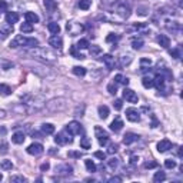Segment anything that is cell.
Masks as SVG:
<instances>
[{
  "mask_svg": "<svg viewBox=\"0 0 183 183\" xmlns=\"http://www.w3.org/2000/svg\"><path fill=\"white\" fill-rule=\"evenodd\" d=\"M30 56L36 57V59H40V60H45V62H49V63H53L57 60V54L54 52H52L50 49H46V47H32V50L29 52Z\"/></svg>",
  "mask_w": 183,
  "mask_h": 183,
  "instance_id": "cell-1",
  "label": "cell"
},
{
  "mask_svg": "<svg viewBox=\"0 0 183 183\" xmlns=\"http://www.w3.org/2000/svg\"><path fill=\"white\" fill-rule=\"evenodd\" d=\"M20 46H23V47H36V46H39V40L34 37H24V36H16L13 40L10 41V47L11 49H16V47H20Z\"/></svg>",
  "mask_w": 183,
  "mask_h": 183,
  "instance_id": "cell-2",
  "label": "cell"
},
{
  "mask_svg": "<svg viewBox=\"0 0 183 183\" xmlns=\"http://www.w3.org/2000/svg\"><path fill=\"white\" fill-rule=\"evenodd\" d=\"M66 106H68V100H66L64 97H56V99L50 100L49 103H46L45 107L47 112L54 113V112H62V110H64Z\"/></svg>",
  "mask_w": 183,
  "mask_h": 183,
  "instance_id": "cell-3",
  "label": "cell"
},
{
  "mask_svg": "<svg viewBox=\"0 0 183 183\" xmlns=\"http://www.w3.org/2000/svg\"><path fill=\"white\" fill-rule=\"evenodd\" d=\"M66 30L69 32V34H70V36H77V34H80L83 30H85V27H83L80 23L69 22L68 24H66Z\"/></svg>",
  "mask_w": 183,
  "mask_h": 183,
  "instance_id": "cell-4",
  "label": "cell"
},
{
  "mask_svg": "<svg viewBox=\"0 0 183 183\" xmlns=\"http://www.w3.org/2000/svg\"><path fill=\"white\" fill-rule=\"evenodd\" d=\"M94 133H96V137L99 139L100 146H106L109 143V135L105 129H102L100 126H96L94 127Z\"/></svg>",
  "mask_w": 183,
  "mask_h": 183,
  "instance_id": "cell-5",
  "label": "cell"
},
{
  "mask_svg": "<svg viewBox=\"0 0 183 183\" xmlns=\"http://www.w3.org/2000/svg\"><path fill=\"white\" fill-rule=\"evenodd\" d=\"M66 130H68V133H69L70 136H76V135H80V133H82L83 127H82V124L79 123V122L73 120V122H70V123L68 124Z\"/></svg>",
  "mask_w": 183,
  "mask_h": 183,
  "instance_id": "cell-6",
  "label": "cell"
},
{
  "mask_svg": "<svg viewBox=\"0 0 183 183\" xmlns=\"http://www.w3.org/2000/svg\"><path fill=\"white\" fill-rule=\"evenodd\" d=\"M116 13H117L122 19H127V17L130 16V7H129V4H126V3L117 4V7H116Z\"/></svg>",
  "mask_w": 183,
  "mask_h": 183,
  "instance_id": "cell-7",
  "label": "cell"
},
{
  "mask_svg": "<svg viewBox=\"0 0 183 183\" xmlns=\"http://www.w3.org/2000/svg\"><path fill=\"white\" fill-rule=\"evenodd\" d=\"M26 150H27V153L32 155V156H39V155L43 153L45 147H43V145H40V143H33V145H30Z\"/></svg>",
  "mask_w": 183,
  "mask_h": 183,
  "instance_id": "cell-8",
  "label": "cell"
},
{
  "mask_svg": "<svg viewBox=\"0 0 183 183\" xmlns=\"http://www.w3.org/2000/svg\"><path fill=\"white\" fill-rule=\"evenodd\" d=\"M123 99H126V100L130 102V103H137V102H139L137 94H136L132 89H129V87H124V90H123Z\"/></svg>",
  "mask_w": 183,
  "mask_h": 183,
  "instance_id": "cell-9",
  "label": "cell"
},
{
  "mask_svg": "<svg viewBox=\"0 0 183 183\" xmlns=\"http://www.w3.org/2000/svg\"><path fill=\"white\" fill-rule=\"evenodd\" d=\"M126 117H127V120L129 122H139L140 120V113L136 110V109H133V107H129V109H126Z\"/></svg>",
  "mask_w": 183,
  "mask_h": 183,
  "instance_id": "cell-10",
  "label": "cell"
},
{
  "mask_svg": "<svg viewBox=\"0 0 183 183\" xmlns=\"http://www.w3.org/2000/svg\"><path fill=\"white\" fill-rule=\"evenodd\" d=\"M56 173H59V175H62V176H70L72 173H73V168L68 163L60 164V166L56 168Z\"/></svg>",
  "mask_w": 183,
  "mask_h": 183,
  "instance_id": "cell-11",
  "label": "cell"
},
{
  "mask_svg": "<svg viewBox=\"0 0 183 183\" xmlns=\"http://www.w3.org/2000/svg\"><path fill=\"white\" fill-rule=\"evenodd\" d=\"M49 45L52 46V47L60 50V49L63 47V40H62V37H60L59 34H53L52 37H49Z\"/></svg>",
  "mask_w": 183,
  "mask_h": 183,
  "instance_id": "cell-12",
  "label": "cell"
},
{
  "mask_svg": "<svg viewBox=\"0 0 183 183\" xmlns=\"http://www.w3.org/2000/svg\"><path fill=\"white\" fill-rule=\"evenodd\" d=\"M102 60H103V63H105V66H106L107 70H113V69H115L116 60H115V57H113L112 54H103Z\"/></svg>",
  "mask_w": 183,
  "mask_h": 183,
  "instance_id": "cell-13",
  "label": "cell"
},
{
  "mask_svg": "<svg viewBox=\"0 0 183 183\" xmlns=\"http://www.w3.org/2000/svg\"><path fill=\"white\" fill-rule=\"evenodd\" d=\"M169 149H172V142H170L169 139H163V140H160V142L157 143V150H159L160 153L168 152Z\"/></svg>",
  "mask_w": 183,
  "mask_h": 183,
  "instance_id": "cell-14",
  "label": "cell"
},
{
  "mask_svg": "<svg viewBox=\"0 0 183 183\" xmlns=\"http://www.w3.org/2000/svg\"><path fill=\"white\" fill-rule=\"evenodd\" d=\"M19 22V15L16 13V11H7L6 13V23H9V24H15V23Z\"/></svg>",
  "mask_w": 183,
  "mask_h": 183,
  "instance_id": "cell-15",
  "label": "cell"
},
{
  "mask_svg": "<svg viewBox=\"0 0 183 183\" xmlns=\"http://www.w3.org/2000/svg\"><path fill=\"white\" fill-rule=\"evenodd\" d=\"M24 139H26V136H24L23 132H16L15 135L11 136V142L16 143V145H22L24 142Z\"/></svg>",
  "mask_w": 183,
  "mask_h": 183,
  "instance_id": "cell-16",
  "label": "cell"
},
{
  "mask_svg": "<svg viewBox=\"0 0 183 183\" xmlns=\"http://www.w3.org/2000/svg\"><path fill=\"white\" fill-rule=\"evenodd\" d=\"M139 140V136L135 135V133H126L123 136V143L124 145H132L133 142H137Z\"/></svg>",
  "mask_w": 183,
  "mask_h": 183,
  "instance_id": "cell-17",
  "label": "cell"
},
{
  "mask_svg": "<svg viewBox=\"0 0 183 183\" xmlns=\"http://www.w3.org/2000/svg\"><path fill=\"white\" fill-rule=\"evenodd\" d=\"M43 3H45V7L47 11H50V13L56 11V9H57L56 0H43Z\"/></svg>",
  "mask_w": 183,
  "mask_h": 183,
  "instance_id": "cell-18",
  "label": "cell"
},
{
  "mask_svg": "<svg viewBox=\"0 0 183 183\" xmlns=\"http://www.w3.org/2000/svg\"><path fill=\"white\" fill-rule=\"evenodd\" d=\"M122 127H123V122H122V119H119V117H116L112 123H110V129H112L113 132L122 130Z\"/></svg>",
  "mask_w": 183,
  "mask_h": 183,
  "instance_id": "cell-19",
  "label": "cell"
},
{
  "mask_svg": "<svg viewBox=\"0 0 183 183\" xmlns=\"http://www.w3.org/2000/svg\"><path fill=\"white\" fill-rule=\"evenodd\" d=\"M153 86H156L159 90L163 89L164 87V76L163 75H157L156 77L153 79Z\"/></svg>",
  "mask_w": 183,
  "mask_h": 183,
  "instance_id": "cell-20",
  "label": "cell"
},
{
  "mask_svg": "<svg viewBox=\"0 0 183 183\" xmlns=\"http://www.w3.org/2000/svg\"><path fill=\"white\" fill-rule=\"evenodd\" d=\"M24 17H26V22L32 23V24L39 22V16L36 15V13H33V11H26V13H24Z\"/></svg>",
  "mask_w": 183,
  "mask_h": 183,
  "instance_id": "cell-21",
  "label": "cell"
},
{
  "mask_svg": "<svg viewBox=\"0 0 183 183\" xmlns=\"http://www.w3.org/2000/svg\"><path fill=\"white\" fill-rule=\"evenodd\" d=\"M157 41H159V45L164 49H168L169 46H170V39H169L168 36H164V34H160V36L157 37Z\"/></svg>",
  "mask_w": 183,
  "mask_h": 183,
  "instance_id": "cell-22",
  "label": "cell"
},
{
  "mask_svg": "<svg viewBox=\"0 0 183 183\" xmlns=\"http://www.w3.org/2000/svg\"><path fill=\"white\" fill-rule=\"evenodd\" d=\"M47 29H49V32L52 34H59L60 33V26H59V23H56V22H50L47 24Z\"/></svg>",
  "mask_w": 183,
  "mask_h": 183,
  "instance_id": "cell-23",
  "label": "cell"
},
{
  "mask_svg": "<svg viewBox=\"0 0 183 183\" xmlns=\"http://www.w3.org/2000/svg\"><path fill=\"white\" fill-rule=\"evenodd\" d=\"M54 132V126L52 123H43L41 124V133L43 135H52Z\"/></svg>",
  "mask_w": 183,
  "mask_h": 183,
  "instance_id": "cell-24",
  "label": "cell"
},
{
  "mask_svg": "<svg viewBox=\"0 0 183 183\" xmlns=\"http://www.w3.org/2000/svg\"><path fill=\"white\" fill-rule=\"evenodd\" d=\"M54 142H56L57 145H66L68 142H72V139L70 137H64V135L59 133V135H56V137H54Z\"/></svg>",
  "mask_w": 183,
  "mask_h": 183,
  "instance_id": "cell-25",
  "label": "cell"
},
{
  "mask_svg": "<svg viewBox=\"0 0 183 183\" xmlns=\"http://www.w3.org/2000/svg\"><path fill=\"white\" fill-rule=\"evenodd\" d=\"M85 164H86V169L90 173H94L97 170V166L94 164V162L92 160V159H86V160H85Z\"/></svg>",
  "mask_w": 183,
  "mask_h": 183,
  "instance_id": "cell-26",
  "label": "cell"
},
{
  "mask_svg": "<svg viewBox=\"0 0 183 183\" xmlns=\"http://www.w3.org/2000/svg\"><path fill=\"white\" fill-rule=\"evenodd\" d=\"M20 32H22V33H32V32H33V24L29 22L23 23L22 26H20Z\"/></svg>",
  "mask_w": 183,
  "mask_h": 183,
  "instance_id": "cell-27",
  "label": "cell"
},
{
  "mask_svg": "<svg viewBox=\"0 0 183 183\" xmlns=\"http://www.w3.org/2000/svg\"><path fill=\"white\" fill-rule=\"evenodd\" d=\"M0 169L2 170H11L13 169V163H11V160H2L0 162Z\"/></svg>",
  "mask_w": 183,
  "mask_h": 183,
  "instance_id": "cell-28",
  "label": "cell"
},
{
  "mask_svg": "<svg viewBox=\"0 0 183 183\" xmlns=\"http://www.w3.org/2000/svg\"><path fill=\"white\" fill-rule=\"evenodd\" d=\"M142 85H143V87H146V89L153 87V79L149 77V76H145V77L142 79Z\"/></svg>",
  "mask_w": 183,
  "mask_h": 183,
  "instance_id": "cell-29",
  "label": "cell"
},
{
  "mask_svg": "<svg viewBox=\"0 0 183 183\" xmlns=\"http://www.w3.org/2000/svg\"><path fill=\"white\" fill-rule=\"evenodd\" d=\"M99 116H100V119H106L109 116V107L105 105L99 106Z\"/></svg>",
  "mask_w": 183,
  "mask_h": 183,
  "instance_id": "cell-30",
  "label": "cell"
},
{
  "mask_svg": "<svg viewBox=\"0 0 183 183\" xmlns=\"http://www.w3.org/2000/svg\"><path fill=\"white\" fill-rule=\"evenodd\" d=\"M80 147H82V149L89 150L90 147H92V142H90V139L89 137H82V139H80Z\"/></svg>",
  "mask_w": 183,
  "mask_h": 183,
  "instance_id": "cell-31",
  "label": "cell"
},
{
  "mask_svg": "<svg viewBox=\"0 0 183 183\" xmlns=\"http://www.w3.org/2000/svg\"><path fill=\"white\" fill-rule=\"evenodd\" d=\"M115 83H122V85H124V86H127L129 85V79L127 77H124L123 75H116L115 76Z\"/></svg>",
  "mask_w": 183,
  "mask_h": 183,
  "instance_id": "cell-32",
  "label": "cell"
},
{
  "mask_svg": "<svg viewBox=\"0 0 183 183\" xmlns=\"http://www.w3.org/2000/svg\"><path fill=\"white\" fill-rule=\"evenodd\" d=\"M132 60H133V57H132L130 54H124V56L120 57V64H122V66H127V64L132 63Z\"/></svg>",
  "mask_w": 183,
  "mask_h": 183,
  "instance_id": "cell-33",
  "label": "cell"
},
{
  "mask_svg": "<svg viewBox=\"0 0 183 183\" xmlns=\"http://www.w3.org/2000/svg\"><path fill=\"white\" fill-rule=\"evenodd\" d=\"M73 73H75L76 76H80V77H82V76L86 75V69L82 68V66H75V68H73Z\"/></svg>",
  "mask_w": 183,
  "mask_h": 183,
  "instance_id": "cell-34",
  "label": "cell"
},
{
  "mask_svg": "<svg viewBox=\"0 0 183 183\" xmlns=\"http://www.w3.org/2000/svg\"><path fill=\"white\" fill-rule=\"evenodd\" d=\"M92 4V0H79V7L82 10H87Z\"/></svg>",
  "mask_w": 183,
  "mask_h": 183,
  "instance_id": "cell-35",
  "label": "cell"
},
{
  "mask_svg": "<svg viewBox=\"0 0 183 183\" xmlns=\"http://www.w3.org/2000/svg\"><path fill=\"white\" fill-rule=\"evenodd\" d=\"M142 46H143V40H142V39H133V40H132V47L135 49V50L142 49Z\"/></svg>",
  "mask_w": 183,
  "mask_h": 183,
  "instance_id": "cell-36",
  "label": "cell"
},
{
  "mask_svg": "<svg viewBox=\"0 0 183 183\" xmlns=\"http://www.w3.org/2000/svg\"><path fill=\"white\" fill-rule=\"evenodd\" d=\"M164 179H166V175H164V172H156V173H155V176H153V180L156 183L163 182Z\"/></svg>",
  "mask_w": 183,
  "mask_h": 183,
  "instance_id": "cell-37",
  "label": "cell"
},
{
  "mask_svg": "<svg viewBox=\"0 0 183 183\" xmlns=\"http://www.w3.org/2000/svg\"><path fill=\"white\" fill-rule=\"evenodd\" d=\"M11 93V89L7 86V85H0V94L3 96H9Z\"/></svg>",
  "mask_w": 183,
  "mask_h": 183,
  "instance_id": "cell-38",
  "label": "cell"
},
{
  "mask_svg": "<svg viewBox=\"0 0 183 183\" xmlns=\"http://www.w3.org/2000/svg\"><path fill=\"white\" fill-rule=\"evenodd\" d=\"M70 53L76 57V59H85V56H83L82 53L77 52V46H72V47H70Z\"/></svg>",
  "mask_w": 183,
  "mask_h": 183,
  "instance_id": "cell-39",
  "label": "cell"
},
{
  "mask_svg": "<svg viewBox=\"0 0 183 183\" xmlns=\"http://www.w3.org/2000/svg\"><path fill=\"white\" fill-rule=\"evenodd\" d=\"M76 46H77V49H87L90 45H89V40H87V39H80Z\"/></svg>",
  "mask_w": 183,
  "mask_h": 183,
  "instance_id": "cell-40",
  "label": "cell"
},
{
  "mask_svg": "<svg viewBox=\"0 0 183 183\" xmlns=\"http://www.w3.org/2000/svg\"><path fill=\"white\" fill-rule=\"evenodd\" d=\"M107 92L110 94H116V93H117V83H115V82L109 83V85H107Z\"/></svg>",
  "mask_w": 183,
  "mask_h": 183,
  "instance_id": "cell-41",
  "label": "cell"
},
{
  "mask_svg": "<svg viewBox=\"0 0 183 183\" xmlns=\"http://www.w3.org/2000/svg\"><path fill=\"white\" fill-rule=\"evenodd\" d=\"M117 166H119V160H117L116 157H112V159L109 160V168L115 170V169H117Z\"/></svg>",
  "mask_w": 183,
  "mask_h": 183,
  "instance_id": "cell-42",
  "label": "cell"
},
{
  "mask_svg": "<svg viewBox=\"0 0 183 183\" xmlns=\"http://www.w3.org/2000/svg\"><path fill=\"white\" fill-rule=\"evenodd\" d=\"M10 182H19V183H24V182H27V179L26 177H23V176H11L10 177Z\"/></svg>",
  "mask_w": 183,
  "mask_h": 183,
  "instance_id": "cell-43",
  "label": "cell"
},
{
  "mask_svg": "<svg viewBox=\"0 0 183 183\" xmlns=\"http://www.w3.org/2000/svg\"><path fill=\"white\" fill-rule=\"evenodd\" d=\"M164 166L168 169H173V168H176V162L172 160V159H166L164 160Z\"/></svg>",
  "mask_w": 183,
  "mask_h": 183,
  "instance_id": "cell-44",
  "label": "cell"
},
{
  "mask_svg": "<svg viewBox=\"0 0 183 183\" xmlns=\"http://www.w3.org/2000/svg\"><path fill=\"white\" fill-rule=\"evenodd\" d=\"M69 157H72V159H79V157H82V153L80 152H75V150H70L68 153Z\"/></svg>",
  "mask_w": 183,
  "mask_h": 183,
  "instance_id": "cell-45",
  "label": "cell"
},
{
  "mask_svg": "<svg viewBox=\"0 0 183 183\" xmlns=\"http://www.w3.org/2000/svg\"><path fill=\"white\" fill-rule=\"evenodd\" d=\"M113 107H115L116 110H120V109L123 107V102L120 100V99H116V100L113 102Z\"/></svg>",
  "mask_w": 183,
  "mask_h": 183,
  "instance_id": "cell-46",
  "label": "cell"
},
{
  "mask_svg": "<svg viewBox=\"0 0 183 183\" xmlns=\"http://www.w3.org/2000/svg\"><path fill=\"white\" fill-rule=\"evenodd\" d=\"M83 112H85V105L77 106L75 110V116H83Z\"/></svg>",
  "mask_w": 183,
  "mask_h": 183,
  "instance_id": "cell-47",
  "label": "cell"
},
{
  "mask_svg": "<svg viewBox=\"0 0 183 183\" xmlns=\"http://www.w3.org/2000/svg\"><path fill=\"white\" fill-rule=\"evenodd\" d=\"M119 40V36H117V34H109L107 37H106V41H109V43H110V41H117Z\"/></svg>",
  "mask_w": 183,
  "mask_h": 183,
  "instance_id": "cell-48",
  "label": "cell"
},
{
  "mask_svg": "<svg viewBox=\"0 0 183 183\" xmlns=\"http://www.w3.org/2000/svg\"><path fill=\"white\" fill-rule=\"evenodd\" d=\"M170 56H172L173 59H180V52L177 49H173V50H170Z\"/></svg>",
  "mask_w": 183,
  "mask_h": 183,
  "instance_id": "cell-49",
  "label": "cell"
},
{
  "mask_svg": "<svg viewBox=\"0 0 183 183\" xmlns=\"http://www.w3.org/2000/svg\"><path fill=\"white\" fill-rule=\"evenodd\" d=\"M94 157H97V159H100V160H105L106 159V153L105 152H94Z\"/></svg>",
  "mask_w": 183,
  "mask_h": 183,
  "instance_id": "cell-50",
  "label": "cell"
},
{
  "mask_svg": "<svg viewBox=\"0 0 183 183\" xmlns=\"http://www.w3.org/2000/svg\"><path fill=\"white\" fill-rule=\"evenodd\" d=\"M100 52H102V49L99 47V46H92V47H90V53H92V54H99Z\"/></svg>",
  "mask_w": 183,
  "mask_h": 183,
  "instance_id": "cell-51",
  "label": "cell"
},
{
  "mask_svg": "<svg viewBox=\"0 0 183 183\" xmlns=\"http://www.w3.org/2000/svg\"><path fill=\"white\" fill-rule=\"evenodd\" d=\"M117 149H119V146L116 145V143H112V145L109 146V153H116Z\"/></svg>",
  "mask_w": 183,
  "mask_h": 183,
  "instance_id": "cell-52",
  "label": "cell"
},
{
  "mask_svg": "<svg viewBox=\"0 0 183 183\" xmlns=\"http://www.w3.org/2000/svg\"><path fill=\"white\" fill-rule=\"evenodd\" d=\"M140 64H142V68H145V66L149 68L150 64H152V60L150 59H140Z\"/></svg>",
  "mask_w": 183,
  "mask_h": 183,
  "instance_id": "cell-53",
  "label": "cell"
},
{
  "mask_svg": "<svg viewBox=\"0 0 183 183\" xmlns=\"http://www.w3.org/2000/svg\"><path fill=\"white\" fill-rule=\"evenodd\" d=\"M153 168H157L156 162H146L145 163V169H153Z\"/></svg>",
  "mask_w": 183,
  "mask_h": 183,
  "instance_id": "cell-54",
  "label": "cell"
},
{
  "mask_svg": "<svg viewBox=\"0 0 183 183\" xmlns=\"http://www.w3.org/2000/svg\"><path fill=\"white\" fill-rule=\"evenodd\" d=\"M2 11H7V3L4 0H0V13Z\"/></svg>",
  "mask_w": 183,
  "mask_h": 183,
  "instance_id": "cell-55",
  "label": "cell"
},
{
  "mask_svg": "<svg viewBox=\"0 0 183 183\" xmlns=\"http://www.w3.org/2000/svg\"><path fill=\"white\" fill-rule=\"evenodd\" d=\"M115 182H122V177H119V176H113V177L109 179V183H115Z\"/></svg>",
  "mask_w": 183,
  "mask_h": 183,
  "instance_id": "cell-56",
  "label": "cell"
},
{
  "mask_svg": "<svg viewBox=\"0 0 183 183\" xmlns=\"http://www.w3.org/2000/svg\"><path fill=\"white\" fill-rule=\"evenodd\" d=\"M0 153H7V145H6V143H2V146H0Z\"/></svg>",
  "mask_w": 183,
  "mask_h": 183,
  "instance_id": "cell-57",
  "label": "cell"
},
{
  "mask_svg": "<svg viewBox=\"0 0 183 183\" xmlns=\"http://www.w3.org/2000/svg\"><path fill=\"white\" fill-rule=\"evenodd\" d=\"M49 168H50V164L46 162V163H43V164L40 166V170H41V172H46V170H49Z\"/></svg>",
  "mask_w": 183,
  "mask_h": 183,
  "instance_id": "cell-58",
  "label": "cell"
},
{
  "mask_svg": "<svg viewBox=\"0 0 183 183\" xmlns=\"http://www.w3.org/2000/svg\"><path fill=\"white\" fill-rule=\"evenodd\" d=\"M152 120H153V123H152V127H156L157 126V120H156V116L152 115Z\"/></svg>",
  "mask_w": 183,
  "mask_h": 183,
  "instance_id": "cell-59",
  "label": "cell"
},
{
  "mask_svg": "<svg viewBox=\"0 0 183 183\" xmlns=\"http://www.w3.org/2000/svg\"><path fill=\"white\" fill-rule=\"evenodd\" d=\"M6 132H7V130H6V127H3V126L0 127V135H2V136L6 135Z\"/></svg>",
  "mask_w": 183,
  "mask_h": 183,
  "instance_id": "cell-60",
  "label": "cell"
},
{
  "mask_svg": "<svg viewBox=\"0 0 183 183\" xmlns=\"http://www.w3.org/2000/svg\"><path fill=\"white\" fill-rule=\"evenodd\" d=\"M130 162H132V163H133V164H135L136 162H139V157H136V156H132V157H130Z\"/></svg>",
  "mask_w": 183,
  "mask_h": 183,
  "instance_id": "cell-61",
  "label": "cell"
},
{
  "mask_svg": "<svg viewBox=\"0 0 183 183\" xmlns=\"http://www.w3.org/2000/svg\"><path fill=\"white\" fill-rule=\"evenodd\" d=\"M3 117H6V112L0 109V119H3Z\"/></svg>",
  "mask_w": 183,
  "mask_h": 183,
  "instance_id": "cell-62",
  "label": "cell"
},
{
  "mask_svg": "<svg viewBox=\"0 0 183 183\" xmlns=\"http://www.w3.org/2000/svg\"><path fill=\"white\" fill-rule=\"evenodd\" d=\"M2 180H3V175H2V173H0V182H2Z\"/></svg>",
  "mask_w": 183,
  "mask_h": 183,
  "instance_id": "cell-63",
  "label": "cell"
}]
</instances>
